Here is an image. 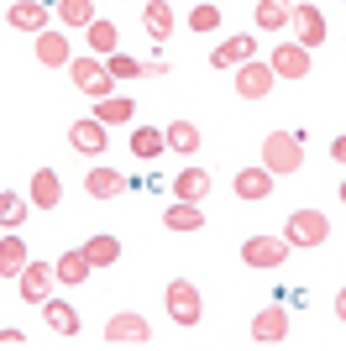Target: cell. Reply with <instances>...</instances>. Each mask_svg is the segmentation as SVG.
<instances>
[{"instance_id": "cell-1", "label": "cell", "mask_w": 346, "mask_h": 351, "mask_svg": "<svg viewBox=\"0 0 346 351\" xmlns=\"http://www.w3.org/2000/svg\"><path fill=\"white\" fill-rule=\"evenodd\" d=\"M262 168L268 173H299L304 168V136L299 132H268L262 136Z\"/></svg>"}, {"instance_id": "cell-2", "label": "cell", "mask_w": 346, "mask_h": 351, "mask_svg": "<svg viewBox=\"0 0 346 351\" xmlns=\"http://www.w3.org/2000/svg\"><path fill=\"white\" fill-rule=\"evenodd\" d=\"M69 79H73V89H84L89 100H105V95H115V79L105 73V63L95 58V53H84V58H69Z\"/></svg>"}, {"instance_id": "cell-3", "label": "cell", "mask_w": 346, "mask_h": 351, "mask_svg": "<svg viewBox=\"0 0 346 351\" xmlns=\"http://www.w3.org/2000/svg\"><path fill=\"white\" fill-rule=\"evenodd\" d=\"M325 236H331V220L320 215V210H294L288 226H284V241H288V247H320Z\"/></svg>"}, {"instance_id": "cell-4", "label": "cell", "mask_w": 346, "mask_h": 351, "mask_svg": "<svg viewBox=\"0 0 346 351\" xmlns=\"http://www.w3.org/2000/svg\"><path fill=\"white\" fill-rule=\"evenodd\" d=\"M163 304H168L173 325H200V315H205L200 289H194L189 278H173V283H168V293H163Z\"/></svg>"}, {"instance_id": "cell-5", "label": "cell", "mask_w": 346, "mask_h": 351, "mask_svg": "<svg viewBox=\"0 0 346 351\" xmlns=\"http://www.w3.org/2000/svg\"><path fill=\"white\" fill-rule=\"evenodd\" d=\"M288 252H294V247H288L284 236H246V241H242V263L246 267H284Z\"/></svg>"}, {"instance_id": "cell-6", "label": "cell", "mask_w": 346, "mask_h": 351, "mask_svg": "<svg viewBox=\"0 0 346 351\" xmlns=\"http://www.w3.org/2000/svg\"><path fill=\"white\" fill-rule=\"evenodd\" d=\"M288 27H294L299 47H310V53H315V47L325 43V11H320V5H310V0H299V5H294Z\"/></svg>"}, {"instance_id": "cell-7", "label": "cell", "mask_w": 346, "mask_h": 351, "mask_svg": "<svg viewBox=\"0 0 346 351\" xmlns=\"http://www.w3.org/2000/svg\"><path fill=\"white\" fill-rule=\"evenodd\" d=\"M21 299L27 304H43V299H53V283H58V273L43 263V257H27V267H21Z\"/></svg>"}, {"instance_id": "cell-8", "label": "cell", "mask_w": 346, "mask_h": 351, "mask_svg": "<svg viewBox=\"0 0 346 351\" xmlns=\"http://www.w3.org/2000/svg\"><path fill=\"white\" fill-rule=\"evenodd\" d=\"M273 84H278V73L268 69V63H257V58L236 63V95H242V100H262Z\"/></svg>"}, {"instance_id": "cell-9", "label": "cell", "mask_w": 346, "mask_h": 351, "mask_svg": "<svg viewBox=\"0 0 346 351\" xmlns=\"http://www.w3.org/2000/svg\"><path fill=\"white\" fill-rule=\"evenodd\" d=\"M284 336H288V309L284 304H268V309L252 315V341L257 346H278Z\"/></svg>"}, {"instance_id": "cell-10", "label": "cell", "mask_w": 346, "mask_h": 351, "mask_svg": "<svg viewBox=\"0 0 346 351\" xmlns=\"http://www.w3.org/2000/svg\"><path fill=\"white\" fill-rule=\"evenodd\" d=\"M268 69H273L278 79H294V84H299L304 73H310V47H299V43H278V47H273V58H268Z\"/></svg>"}, {"instance_id": "cell-11", "label": "cell", "mask_w": 346, "mask_h": 351, "mask_svg": "<svg viewBox=\"0 0 346 351\" xmlns=\"http://www.w3.org/2000/svg\"><path fill=\"white\" fill-rule=\"evenodd\" d=\"M32 53H37V63H43V69H69V58H73V47H69V37H63V32H53V27H43L37 32V37H32Z\"/></svg>"}, {"instance_id": "cell-12", "label": "cell", "mask_w": 346, "mask_h": 351, "mask_svg": "<svg viewBox=\"0 0 346 351\" xmlns=\"http://www.w3.org/2000/svg\"><path fill=\"white\" fill-rule=\"evenodd\" d=\"M105 341H111V346H147V341H152V325H147L142 315H115V320L105 325Z\"/></svg>"}, {"instance_id": "cell-13", "label": "cell", "mask_w": 346, "mask_h": 351, "mask_svg": "<svg viewBox=\"0 0 346 351\" xmlns=\"http://www.w3.org/2000/svg\"><path fill=\"white\" fill-rule=\"evenodd\" d=\"M105 142H111V132H105V121H95V116L69 126V147H73V152H84V158H100Z\"/></svg>"}, {"instance_id": "cell-14", "label": "cell", "mask_w": 346, "mask_h": 351, "mask_svg": "<svg viewBox=\"0 0 346 351\" xmlns=\"http://www.w3.org/2000/svg\"><path fill=\"white\" fill-rule=\"evenodd\" d=\"M27 199H32V210H58V199H63V178H58L53 168H37L32 184H27Z\"/></svg>"}, {"instance_id": "cell-15", "label": "cell", "mask_w": 346, "mask_h": 351, "mask_svg": "<svg viewBox=\"0 0 346 351\" xmlns=\"http://www.w3.org/2000/svg\"><path fill=\"white\" fill-rule=\"evenodd\" d=\"M246 58H257V37H226V43L210 53V69H236V63H246Z\"/></svg>"}, {"instance_id": "cell-16", "label": "cell", "mask_w": 346, "mask_h": 351, "mask_svg": "<svg viewBox=\"0 0 346 351\" xmlns=\"http://www.w3.org/2000/svg\"><path fill=\"white\" fill-rule=\"evenodd\" d=\"M43 320H47V330L53 336H79V309L69 304V299H43Z\"/></svg>"}, {"instance_id": "cell-17", "label": "cell", "mask_w": 346, "mask_h": 351, "mask_svg": "<svg viewBox=\"0 0 346 351\" xmlns=\"http://www.w3.org/2000/svg\"><path fill=\"white\" fill-rule=\"evenodd\" d=\"M5 21H11L16 32H32V37H37V32L47 27V0H16L11 11H5Z\"/></svg>"}, {"instance_id": "cell-18", "label": "cell", "mask_w": 346, "mask_h": 351, "mask_svg": "<svg viewBox=\"0 0 346 351\" xmlns=\"http://www.w3.org/2000/svg\"><path fill=\"white\" fill-rule=\"evenodd\" d=\"M84 37H89V53H95V58H111V53H121V32H115V21H105V16H95V21H89Z\"/></svg>"}, {"instance_id": "cell-19", "label": "cell", "mask_w": 346, "mask_h": 351, "mask_svg": "<svg viewBox=\"0 0 346 351\" xmlns=\"http://www.w3.org/2000/svg\"><path fill=\"white\" fill-rule=\"evenodd\" d=\"M121 189H126V173H115V168H89L84 173V194L89 199H115Z\"/></svg>"}, {"instance_id": "cell-20", "label": "cell", "mask_w": 346, "mask_h": 351, "mask_svg": "<svg viewBox=\"0 0 346 351\" xmlns=\"http://www.w3.org/2000/svg\"><path fill=\"white\" fill-rule=\"evenodd\" d=\"M163 136H168V152H178V158H194V152H200V126H194V121H168Z\"/></svg>"}, {"instance_id": "cell-21", "label": "cell", "mask_w": 346, "mask_h": 351, "mask_svg": "<svg viewBox=\"0 0 346 351\" xmlns=\"http://www.w3.org/2000/svg\"><path fill=\"white\" fill-rule=\"evenodd\" d=\"M142 27H147V37H152V43H168V37H173V5H168V0H147Z\"/></svg>"}, {"instance_id": "cell-22", "label": "cell", "mask_w": 346, "mask_h": 351, "mask_svg": "<svg viewBox=\"0 0 346 351\" xmlns=\"http://www.w3.org/2000/svg\"><path fill=\"white\" fill-rule=\"evenodd\" d=\"M163 226H168V231H200V226H205V210L194 205V199H173V205L163 210Z\"/></svg>"}, {"instance_id": "cell-23", "label": "cell", "mask_w": 346, "mask_h": 351, "mask_svg": "<svg viewBox=\"0 0 346 351\" xmlns=\"http://www.w3.org/2000/svg\"><path fill=\"white\" fill-rule=\"evenodd\" d=\"M273 194V173L268 168H242L236 173V199H268Z\"/></svg>"}, {"instance_id": "cell-24", "label": "cell", "mask_w": 346, "mask_h": 351, "mask_svg": "<svg viewBox=\"0 0 346 351\" xmlns=\"http://www.w3.org/2000/svg\"><path fill=\"white\" fill-rule=\"evenodd\" d=\"M53 273H58V283H63V289H79V283L89 278V257H84V247H79V252H63V257L53 263Z\"/></svg>"}, {"instance_id": "cell-25", "label": "cell", "mask_w": 346, "mask_h": 351, "mask_svg": "<svg viewBox=\"0 0 346 351\" xmlns=\"http://www.w3.org/2000/svg\"><path fill=\"white\" fill-rule=\"evenodd\" d=\"M21 267H27V241L21 236H0V278H21Z\"/></svg>"}, {"instance_id": "cell-26", "label": "cell", "mask_w": 346, "mask_h": 351, "mask_svg": "<svg viewBox=\"0 0 346 351\" xmlns=\"http://www.w3.org/2000/svg\"><path fill=\"white\" fill-rule=\"evenodd\" d=\"M288 16H294V5H288V0H257V5H252V21H257L262 32H284Z\"/></svg>"}, {"instance_id": "cell-27", "label": "cell", "mask_w": 346, "mask_h": 351, "mask_svg": "<svg viewBox=\"0 0 346 351\" xmlns=\"http://www.w3.org/2000/svg\"><path fill=\"white\" fill-rule=\"evenodd\" d=\"M205 194H210V173L205 168H184V173L173 178V199H194L200 205Z\"/></svg>"}, {"instance_id": "cell-28", "label": "cell", "mask_w": 346, "mask_h": 351, "mask_svg": "<svg viewBox=\"0 0 346 351\" xmlns=\"http://www.w3.org/2000/svg\"><path fill=\"white\" fill-rule=\"evenodd\" d=\"M131 152H137L142 162H152V158L168 152V136H163L158 126H137V132H131Z\"/></svg>"}, {"instance_id": "cell-29", "label": "cell", "mask_w": 346, "mask_h": 351, "mask_svg": "<svg viewBox=\"0 0 346 351\" xmlns=\"http://www.w3.org/2000/svg\"><path fill=\"white\" fill-rule=\"evenodd\" d=\"M137 116V105H131V95H105V100H95V121H105V126H121V121Z\"/></svg>"}, {"instance_id": "cell-30", "label": "cell", "mask_w": 346, "mask_h": 351, "mask_svg": "<svg viewBox=\"0 0 346 351\" xmlns=\"http://www.w3.org/2000/svg\"><path fill=\"white\" fill-rule=\"evenodd\" d=\"M53 11H58L63 27H79V32H84L89 21H95V0H53Z\"/></svg>"}, {"instance_id": "cell-31", "label": "cell", "mask_w": 346, "mask_h": 351, "mask_svg": "<svg viewBox=\"0 0 346 351\" xmlns=\"http://www.w3.org/2000/svg\"><path fill=\"white\" fill-rule=\"evenodd\" d=\"M27 215H32V199H27V194H11V189L0 194V231H16Z\"/></svg>"}, {"instance_id": "cell-32", "label": "cell", "mask_w": 346, "mask_h": 351, "mask_svg": "<svg viewBox=\"0 0 346 351\" xmlns=\"http://www.w3.org/2000/svg\"><path fill=\"white\" fill-rule=\"evenodd\" d=\"M84 257H89V267H111V263H121V241L115 236H89Z\"/></svg>"}, {"instance_id": "cell-33", "label": "cell", "mask_w": 346, "mask_h": 351, "mask_svg": "<svg viewBox=\"0 0 346 351\" xmlns=\"http://www.w3.org/2000/svg\"><path fill=\"white\" fill-rule=\"evenodd\" d=\"M105 73H111L115 84H131V79H142V63L131 58V53H111V58H105Z\"/></svg>"}, {"instance_id": "cell-34", "label": "cell", "mask_w": 346, "mask_h": 351, "mask_svg": "<svg viewBox=\"0 0 346 351\" xmlns=\"http://www.w3.org/2000/svg\"><path fill=\"white\" fill-rule=\"evenodd\" d=\"M220 27V5L216 0H200L194 11H189V32H216Z\"/></svg>"}, {"instance_id": "cell-35", "label": "cell", "mask_w": 346, "mask_h": 351, "mask_svg": "<svg viewBox=\"0 0 346 351\" xmlns=\"http://www.w3.org/2000/svg\"><path fill=\"white\" fill-rule=\"evenodd\" d=\"M331 162H341V168H346V132L331 142Z\"/></svg>"}, {"instance_id": "cell-36", "label": "cell", "mask_w": 346, "mask_h": 351, "mask_svg": "<svg viewBox=\"0 0 346 351\" xmlns=\"http://www.w3.org/2000/svg\"><path fill=\"white\" fill-rule=\"evenodd\" d=\"M21 341H27V336H21V330H11V325L0 330V346H21Z\"/></svg>"}, {"instance_id": "cell-37", "label": "cell", "mask_w": 346, "mask_h": 351, "mask_svg": "<svg viewBox=\"0 0 346 351\" xmlns=\"http://www.w3.org/2000/svg\"><path fill=\"white\" fill-rule=\"evenodd\" d=\"M336 320H341V325H346V289H341V293H336Z\"/></svg>"}, {"instance_id": "cell-38", "label": "cell", "mask_w": 346, "mask_h": 351, "mask_svg": "<svg viewBox=\"0 0 346 351\" xmlns=\"http://www.w3.org/2000/svg\"><path fill=\"white\" fill-rule=\"evenodd\" d=\"M341 205H346V178H341Z\"/></svg>"}, {"instance_id": "cell-39", "label": "cell", "mask_w": 346, "mask_h": 351, "mask_svg": "<svg viewBox=\"0 0 346 351\" xmlns=\"http://www.w3.org/2000/svg\"><path fill=\"white\" fill-rule=\"evenodd\" d=\"M341 43H346V37H341Z\"/></svg>"}]
</instances>
